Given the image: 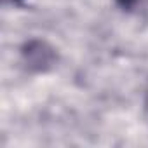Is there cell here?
<instances>
[{"label":"cell","mask_w":148,"mask_h":148,"mask_svg":"<svg viewBox=\"0 0 148 148\" xmlns=\"http://www.w3.org/2000/svg\"><path fill=\"white\" fill-rule=\"evenodd\" d=\"M115 2H117L122 9H127V11H129V9H132V7L136 5L138 0H115Z\"/></svg>","instance_id":"cell-2"},{"label":"cell","mask_w":148,"mask_h":148,"mask_svg":"<svg viewBox=\"0 0 148 148\" xmlns=\"http://www.w3.org/2000/svg\"><path fill=\"white\" fill-rule=\"evenodd\" d=\"M146 106H148V87H146Z\"/></svg>","instance_id":"cell-4"},{"label":"cell","mask_w":148,"mask_h":148,"mask_svg":"<svg viewBox=\"0 0 148 148\" xmlns=\"http://www.w3.org/2000/svg\"><path fill=\"white\" fill-rule=\"evenodd\" d=\"M21 56H23L26 68L35 73L47 71V70L54 68V64L58 63L56 49L51 44H47L45 40H38V38L28 40L21 47Z\"/></svg>","instance_id":"cell-1"},{"label":"cell","mask_w":148,"mask_h":148,"mask_svg":"<svg viewBox=\"0 0 148 148\" xmlns=\"http://www.w3.org/2000/svg\"><path fill=\"white\" fill-rule=\"evenodd\" d=\"M5 4H12V5H23V0H4Z\"/></svg>","instance_id":"cell-3"}]
</instances>
